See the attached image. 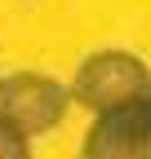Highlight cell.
<instances>
[{"instance_id":"obj_1","label":"cell","mask_w":151,"mask_h":159,"mask_svg":"<svg viewBox=\"0 0 151 159\" xmlns=\"http://www.w3.org/2000/svg\"><path fill=\"white\" fill-rule=\"evenodd\" d=\"M98 115L85 137V159H151V93Z\"/></svg>"},{"instance_id":"obj_2","label":"cell","mask_w":151,"mask_h":159,"mask_svg":"<svg viewBox=\"0 0 151 159\" xmlns=\"http://www.w3.org/2000/svg\"><path fill=\"white\" fill-rule=\"evenodd\" d=\"M62 111H67V93L45 75H9L0 84V115L22 137L53 128L62 119Z\"/></svg>"},{"instance_id":"obj_3","label":"cell","mask_w":151,"mask_h":159,"mask_svg":"<svg viewBox=\"0 0 151 159\" xmlns=\"http://www.w3.org/2000/svg\"><path fill=\"white\" fill-rule=\"evenodd\" d=\"M76 93L89 102V111H111V106L134 102V97H147L151 93V75H147L142 62H134L124 53H102L93 62H85Z\"/></svg>"},{"instance_id":"obj_4","label":"cell","mask_w":151,"mask_h":159,"mask_svg":"<svg viewBox=\"0 0 151 159\" xmlns=\"http://www.w3.org/2000/svg\"><path fill=\"white\" fill-rule=\"evenodd\" d=\"M0 159H27V137L0 115Z\"/></svg>"}]
</instances>
